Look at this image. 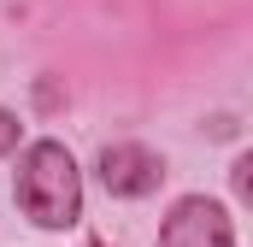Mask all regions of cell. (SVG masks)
I'll list each match as a JSON object with an SVG mask.
<instances>
[{"instance_id":"obj_5","label":"cell","mask_w":253,"mask_h":247,"mask_svg":"<svg viewBox=\"0 0 253 247\" xmlns=\"http://www.w3.org/2000/svg\"><path fill=\"white\" fill-rule=\"evenodd\" d=\"M18 135H24V124H18L6 106H0V153H12V147H18Z\"/></svg>"},{"instance_id":"obj_4","label":"cell","mask_w":253,"mask_h":247,"mask_svg":"<svg viewBox=\"0 0 253 247\" xmlns=\"http://www.w3.org/2000/svg\"><path fill=\"white\" fill-rule=\"evenodd\" d=\"M230 188H236V200L253 212V153H242V159L230 165Z\"/></svg>"},{"instance_id":"obj_3","label":"cell","mask_w":253,"mask_h":247,"mask_svg":"<svg viewBox=\"0 0 253 247\" xmlns=\"http://www.w3.org/2000/svg\"><path fill=\"white\" fill-rule=\"evenodd\" d=\"M100 183L106 194H118V200H141V194H153V188L165 183V159L153 153V147H141V141H112V147H100Z\"/></svg>"},{"instance_id":"obj_1","label":"cell","mask_w":253,"mask_h":247,"mask_svg":"<svg viewBox=\"0 0 253 247\" xmlns=\"http://www.w3.org/2000/svg\"><path fill=\"white\" fill-rule=\"evenodd\" d=\"M18 206L36 230H71L83 218V177L65 141H30L18 159Z\"/></svg>"},{"instance_id":"obj_2","label":"cell","mask_w":253,"mask_h":247,"mask_svg":"<svg viewBox=\"0 0 253 247\" xmlns=\"http://www.w3.org/2000/svg\"><path fill=\"white\" fill-rule=\"evenodd\" d=\"M159 247H236L230 230V212L212 200V194H183L159 230Z\"/></svg>"}]
</instances>
